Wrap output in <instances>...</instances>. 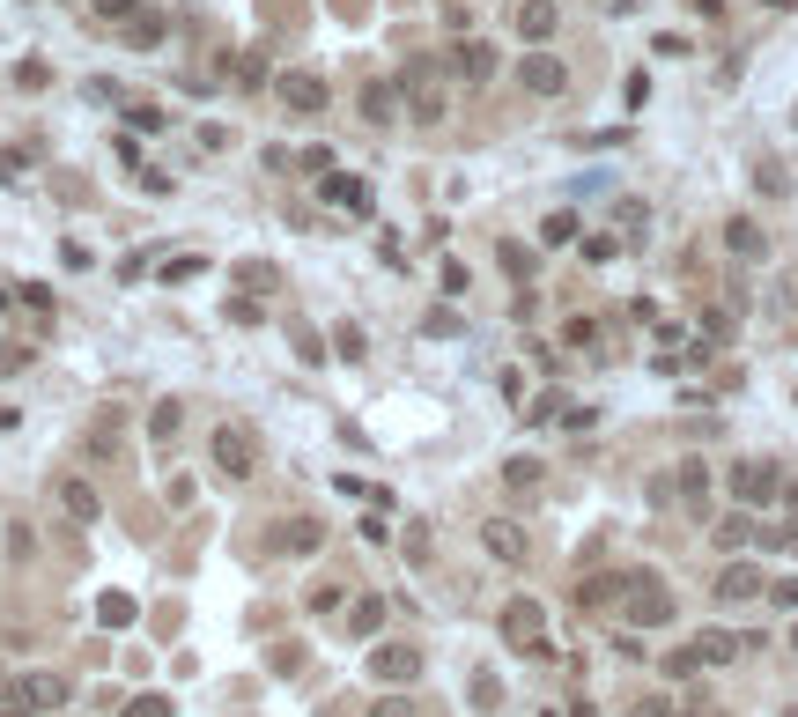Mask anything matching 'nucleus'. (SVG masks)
Instances as JSON below:
<instances>
[{
	"label": "nucleus",
	"mask_w": 798,
	"mask_h": 717,
	"mask_svg": "<svg viewBox=\"0 0 798 717\" xmlns=\"http://www.w3.org/2000/svg\"><path fill=\"white\" fill-rule=\"evenodd\" d=\"M207 451H215V474H222V481H252V474H259V437H252L244 422H222Z\"/></svg>",
	"instance_id": "1"
},
{
	"label": "nucleus",
	"mask_w": 798,
	"mask_h": 717,
	"mask_svg": "<svg viewBox=\"0 0 798 717\" xmlns=\"http://www.w3.org/2000/svg\"><path fill=\"white\" fill-rule=\"evenodd\" d=\"M621 592H629V577H584V607H606V599H621Z\"/></svg>",
	"instance_id": "18"
},
{
	"label": "nucleus",
	"mask_w": 798,
	"mask_h": 717,
	"mask_svg": "<svg viewBox=\"0 0 798 717\" xmlns=\"http://www.w3.org/2000/svg\"><path fill=\"white\" fill-rule=\"evenodd\" d=\"M15 703V681H8V673H0V710H8Z\"/></svg>",
	"instance_id": "36"
},
{
	"label": "nucleus",
	"mask_w": 798,
	"mask_h": 717,
	"mask_svg": "<svg viewBox=\"0 0 798 717\" xmlns=\"http://www.w3.org/2000/svg\"><path fill=\"white\" fill-rule=\"evenodd\" d=\"M503 274H518V281L532 274V252H525V244H503Z\"/></svg>",
	"instance_id": "25"
},
{
	"label": "nucleus",
	"mask_w": 798,
	"mask_h": 717,
	"mask_svg": "<svg viewBox=\"0 0 798 717\" xmlns=\"http://www.w3.org/2000/svg\"><path fill=\"white\" fill-rule=\"evenodd\" d=\"M621 599H629V621H636V629H665V621H673V592H665L651 570H636Z\"/></svg>",
	"instance_id": "2"
},
{
	"label": "nucleus",
	"mask_w": 798,
	"mask_h": 717,
	"mask_svg": "<svg viewBox=\"0 0 798 717\" xmlns=\"http://www.w3.org/2000/svg\"><path fill=\"white\" fill-rule=\"evenodd\" d=\"M451 74H459V82H488V74H496V45H488V37H466V45L451 52Z\"/></svg>",
	"instance_id": "10"
},
{
	"label": "nucleus",
	"mask_w": 798,
	"mask_h": 717,
	"mask_svg": "<svg viewBox=\"0 0 798 717\" xmlns=\"http://www.w3.org/2000/svg\"><path fill=\"white\" fill-rule=\"evenodd\" d=\"M791 644H798V629H791Z\"/></svg>",
	"instance_id": "39"
},
{
	"label": "nucleus",
	"mask_w": 798,
	"mask_h": 717,
	"mask_svg": "<svg viewBox=\"0 0 798 717\" xmlns=\"http://www.w3.org/2000/svg\"><path fill=\"white\" fill-rule=\"evenodd\" d=\"M680 496H688L695 503V511H702V496H710V474H702V466L688 459V466H680Z\"/></svg>",
	"instance_id": "20"
},
{
	"label": "nucleus",
	"mask_w": 798,
	"mask_h": 717,
	"mask_svg": "<svg viewBox=\"0 0 798 717\" xmlns=\"http://www.w3.org/2000/svg\"><path fill=\"white\" fill-rule=\"evenodd\" d=\"M274 97H281V111H296V119H318V111H326V97H333V89L318 82V74H303V67H289V74H274Z\"/></svg>",
	"instance_id": "3"
},
{
	"label": "nucleus",
	"mask_w": 798,
	"mask_h": 717,
	"mask_svg": "<svg viewBox=\"0 0 798 717\" xmlns=\"http://www.w3.org/2000/svg\"><path fill=\"white\" fill-rule=\"evenodd\" d=\"M370 717H414V703H399V695H392V703H377Z\"/></svg>",
	"instance_id": "35"
},
{
	"label": "nucleus",
	"mask_w": 798,
	"mask_h": 717,
	"mask_svg": "<svg viewBox=\"0 0 798 717\" xmlns=\"http://www.w3.org/2000/svg\"><path fill=\"white\" fill-rule=\"evenodd\" d=\"M422 333H429V341H444V333H459V318H451V311H429V318H422Z\"/></svg>",
	"instance_id": "29"
},
{
	"label": "nucleus",
	"mask_w": 798,
	"mask_h": 717,
	"mask_svg": "<svg viewBox=\"0 0 798 717\" xmlns=\"http://www.w3.org/2000/svg\"><path fill=\"white\" fill-rule=\"evenodd\" d=\"M636 717H673V703H665V695H651V703H636Z\"/></svg>",
	"instance_id": "34"
},
{
	"label": "nucleus",
	"mask_w": 798,
	"mask_h": 717,
	"mask_svg": "<svg viewBox=\"0 0 798 717\" xmlns=\"http://www.w3.org/2000/svg\"><path fill=\"white\" fill-rule=\"evenodd\" d=\"M725 244H732V252H739V259H762V252H769V237H762V230H754V222H747V215H732V222H725Z\"/></svg>",
	"instance_id": "15"
},
{
	"label": "nucleus",
	"mask_w": 798,
	"mask_h": 717,
	"mask_svg": "<svg viewBox=\"0 0 798 717\" xmlns=\"http://www.w3.org/2000/svg\"><path fill=\"white\" fill-rule=\"evenodd\" d=\"M318 540H326V533H318V525H311V518H296V533H289V555H311V547H318Z\"/></svg>",
	"instance_id": "22"
},
{
	"label": "nucleus",
	"mask_w": 798,
	"mask_h": 717,
	"mask_svg": "<svg viewBox=\"0 0 798 717\" xmlns=\"http://www.w3.org/2000/svg\"><path fill=\"white\" fill-rule=\"evenodd\" d=\"M392 104H399V82H370V89H363V119H370V126H385Z\"/></svg>",
	"instance_id": "17"
},
{
	"label": "nucleus",
	"mask_w": 798,
	"mask_h": 717,
	"mask_svg": "<svg viewBox=\"0 0 798 717\" xmlns=\"http://www.w3.org/2000/svg\"><path fill=\"white\" fill-rule=\"evenodd\" d=\"M732 496H739V503H769V496H784V466H769V459L732 466Z\"/></svg>",
	"instance_id": "5"
},
{
	"label": "nucleus",
	"mask_w": 798,
	"mask_h": 717,
	"mask_svg": "<svg viewBox=\"0 0 798 717\" xmlns=\"http://www.w3.org/2000/svg\"><path fill=\"white\" fill-rule=\"evenodd\" d=\"M15 703L45 717V710H60V703H67V681H60V673H23V681H15Z\"/></svg>",
	"instance_id": "8"
},
{
	"label": "nucleus",
	"mask_w": 798,
	"mask_h": 717,
	"mask_svg": "<svg viewBox=\"0 0 798 717\" xmlns=\"http://www.w3.org/2000/svg\"><path fill=\"white\" fill-rule=\"evenodd\" d=\"M791 119H798V111H791Z\"/></svg>",
	"instance_id": "40"
},
{
	"label": "nucleus",
	"mask_w": 798,
	"mask_h": 717,
	"mask_svg": "<svg viewBox=\"0 0 798 717\" xmlns=\"http://www.w3.org/2000/svg\"><path fill=\"white\" fill-rule=\"evenodd\" d=\"M333 348L355 363V355H363V326H333Z\"/></svg>",
	"instance_id": "24"
},
{
	"label": "nucleus",
	"mask_w": 798,
	"mask_h": 717,
	"mask_svg": "<svg viewBox=\"0 0 798 717\" xmlns=\"http://www.w3.org/2000/svg\"><path fill=\"white\" fill-rule=\"evenodd\" d=\"M769 599H776V607H798V577H784V584H769Z\"/></svg>",
	"instance_id": "33"
},
{
	"label": "nucleus",
	"mask_w": 798,
	"mask_h": 717,
	"mask_svg": "<svg viewBox=\"0 0 798 717\" xmlns=\"http://www.w3.org/2000/svg\"><path fill=\"white\" fill-rule=\"evenodd\" d=\"M547 30H555V0H518V37H532V45H540Z\"/></svg>",
	"instance_id": "13"
},
{
	"label": "nucleus",
	"mask_w": 798,
	"mask_h": 717,
	"mask_svg": "<svg viewBox=\"0 0 798 717\" xmlns=\"http://www.w3.org/2000/svg\"><path fill=\"white\" fill-rule=\"evenodd\" d=\"M569 237H577V215H547L540 222V244H569Z\"/></svg>",
	"instance_id": "21"
},
{
	"label": "nucleus",
	"mask_w": 798,
	"mask_h": 717,
	"mask_svg": "<svg viewBox=\"0 0 798 717\" xmlns=\"http://www.w3.org/2000/svg\"><path fill=\"white\" fill-rule=\"evenodd\" d=\"M747 525H754V518H747V511H732V518H725V525H717V540H725V547H739V540H747Z\"/></svg>",
	"instance_id": "27"
},
{
	"label": "nucleus",
	"mask_w": 798,
	"mask_h": 717,
	"mask_svg": "<svg viewBox=\"0 0 798 717\" xmlns=\"http://www.w3.org/2000/svg\"><path fill=\"white\" fill-rule=\"evenodd\" d=\"M481 540H488V555H503V562H525V533L510 518H488L481 525Z\"/></svg>",
	"instance_id": "12"
},
{
	"label": "nucleus",
	"mask_w": 798,
	"mask_h": 717,
	"mask_svg": "<svg viewBox=\"0 0 798 717\" xmlns=\"http://www.w3.org/2000/svg\"><path fill=\"white\" fill-rule=\"evenodd\" d=\"M89 8H97V15H111V23H126V15L141 8V0H89Z\"/></svg>",
	"instance_id": "32"
},
{
	"label": "nucleus",
	"mask_w": 798,
	"mask_h": 717,
	"mask_svg": "<svg viewBox=\"0 0 798 717\" xmlns=\"http://www.w3.org/2000/svg\"><path fill=\"white\" fill-rule=\"evenodd\" d=\"M326 200H340V207H370V185H355V178H326Z\"/></svg>",
	"instance_id": "19"
},
{
	"label": "nucleus",
	"mask_w": 798,
	"mask_h": 717,
	"mask_svg": "<svg viewBox=\"0 0 798 717\" xmlns=\"http://www.w3.org/2000/svg\"><path fill=\"white\" fill-rule=\"evenodd\" d=\"M784 496H791V525H798V481H791V488H784Z\"/></svg>",
	"instance_id": "37"
},
{
	"label": "nucleus",
	"mask_w": 798,
	"mask_h": 717,
	"mask_svg": "<svg viewBox=\"0 0 798 717\" xmlns=\"http://www.w3.org/2000/svg\"><path fill=\"white\" fill-rule=\"evenodd\" d=\"M119 717H170V703H163V695H141V703H126Z\"/></svg>",
	"instance_id": "28"
},
{
	"label": "nucleus",
	"mask_w": 798,
	"mask_h": 717,
	"mask_svg": "<svg viewBox=\"0 0 798 717\" xmlns=\"http://www.w3.org/2000/svg\"><path fill=\"white\" fill-rule=\"evenodd\" d=\"M518 82L532 89V97H562V89H569V67L555 60V52H525V60H518Z\"/></svg>",
	"instance_id": "6"
},
{
	"label": "nucleus",
	"mask_w": 798,
	"mask_h": 717,
	"mask_svg": "<svg viewBox=\"0 0 798 717\" xmlns=\"http://www.w3.org/2000/svg\"><path fill=\"white\" fill-rule=\"evenodd\" d=\"M370 673L377 681H414V673H422V651H407V644H385L370 658Z\"/></svg>",
	"instance_id": "11"
},
{
	"label": "nucleus",
	"mask_w": 798,
	"mask_h": 717,
	"mask_svg": "<svg viewBox=\"0 0 798 717\" xmlns=\"http://www.w3.org/2000/svg\"><path fill=\"white\" fill-rule=\"evenodd\" d=\"M377 629H385V599H355V607H348V636H363V644H370Z\"/></svg>",
	"instance_id": "16"
},
{
	"label": "nucleus",
	"mask_w": 798,
	"mask_h": 717,
	"mask_svg": "<svg viewBox=\"0 0 798 717\" xmlns=\"http://www.w3.org/2000/svg\"><path fill=\"white\" fill-rule=\"evenodd\" d=\"M503 636L518 651H547V614H540V599H510L503 607Z\"/></svg>",
	"instance_id": "4"
},
{
	"label": "nucleus",
	"mask_w": 798,
	"mask_h": 717,
	"mask_svg": "<svg viewBox=\"0 0 798 717\" xmlns=\"http://www.w3.org/2000/svg\"><path fill=\"white\" fill-rule=\"evenodd\" d=\"M0 717H37V710H23V703H8V710H0Z\"/></svg>",
	"instance_id": "38"
},
{
	"label": "nucleus",
	"mask_w": 798,
	"mask_h": 717,
	"mask_svg": "<svg viewBox=\"0 0 798 717\" xmlns=\"http://www.w3.org/2000/svg\"><path fill=\"white\" fill-rule=\"evenodd\" d=\"M717 599H725V607H747L754 592H762V570H754V562H725V570H717V584H710Z\"/></svg>",
	"instance_id": "9"
},
{
	"label": "nucleus",
	"mask_w": 798,
	"mask_h": 717,
	"mask_svg": "<svg viewBox=\"0 0 798 717\" xmlns=\"http://www.w3.org/2000/svg\"><path fill=\"white\" fill-rule=\"evenodd\" d=\"M193 274H207V259H170L163 267V281H193Z\"/></svg>",
	"instance_id": "30"
},
{
	"label": "nucleus",
	"mask_w": 798,
	"mask_h": 717,
	"mask_svg": "<svg viewBox=\"0 0 798 717\" xmlns=\"http://www.w3.org/2000/svg\"><path fill=\"white\" fill-rule=\"evenodd\" d=\"M695 658H702V666H725V658H739V636L732 629H702L695 636Z\"/></svg>",
	"instance_id": "14"
},
{
	"label": "nucleus",
	"mask_w": 798,
	"mask_h": 717,
	"mask_svg": "<svg viewBox=\"0 0 798 717\" xmlns=\"http://www.w3.org/2000/svg\"><path fill=\"white\" fill-rule=\"evenodd\" d=\"M104 621H111V629H126V621H133V599L111 592V599H104Z\"/></svg>",
	"instance_id": "31"
},
{
	"label": "nucleus",
	"mask_w": 798,
	"mask_h": 717,
	"mask_svg": "<svg viewBox=\"0 0 798 717\" xmlns=\"http://www.w3.org/2000/svg\"><path fill=\"white\" fill-rule=\"evenodd\" d=\"M52 496H60V511H67L74 525H97V518H104V496H97L82 474H60V481H52Z\"/></svg>",
	"instance_id": "7"
},
{
	"label": "nucleus",
	"mask_w": 798,
	"mask_h": 717,
	"mask_svg": "<svg viewBox=\"0 0 798 717\" xmlns=\"http://www.w3.org/2000/svg\"><path fill=\"white\" fill-rule=\"evenodd\" d=\"M503 481H510V488H532V481H540V466H532V459H510Z\"/></svg>",
	"instance_id": "26"
},
{
	"label": "nucleus",
	"mask_w": 798,
	"mask_h": 717,
	"mask_svg": "<svg viewBox=\"0 0 798 717\" xmlns=\"http://www.w3.org/2000/svg\"><path fill=\"white\" fill-rule=\"evenodd\" d=\"M148 429H156V437H178V400H163L156 414H148Z\"/></svg>",
	"instance_id": "23"
}]
</instances>
